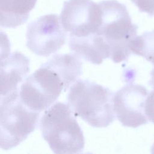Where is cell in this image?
<instances>
[{
	"instance_id": "cell-1",
	"label": "cell",
	"mask_w": 154,
	"mask_h": 154,
	"mask_svg": "<svg viewBox=\"0 0 154 154\" xmlns=\"http://www.w3.org/2000/svg\"><path fill=\"white\" fill-rule=\"evenodd\" d=\"M112 92L88 80L78 79L70 87L67 104L75 117L94 128H105L114 120Z\"/></svg>"
},
{
	"instance_id": "cell-2",
	"label": "cell",
	"mask_w": 154,
	"mask_h": 154,
	"mask_svg": "<svg viewBox=\"0 0 154 154\" xmlns=\"http://www.w3.org/2000/svg\"><path fill=\"white\" fill-rule=\"evenodd\" d=\"M67 103L58 102L46 109L40 122L42 136L55 153H81L83 132Z\"/></svg>"
},
{
	"instance_id": "cell-3",
	"label": "cell",
	"mask_w": 154,
	"mask_h": 154,
	"mask_svg": "<svg viewBox=\"0 0 154 154\" xmlns=\"http://www.w3.org/2000/svg\"><path fill=\"white\" fill-rule=\"evenodd\" d=\"M98 4L102 20L97 34L108 44L109 58L116 63H120L132 54L129 44L137 35L138 26L132 23L123 4L116 0H105Z\"/></svg>"
},
{
	"instance_id": "cell-4",
	"label": "cell",
	"mask_w": 154,
	"mask_h": 154,
	"mask_svg": "<svg viewBox=\"0 0 154 154\" xmlns=\"http://www.w3.org/2000/svg\"><path fill=\"white\" fill-rule=\"evenodd\" d=\"M40 112L21 101L19 90L3 97L0 102V148L11 149L23 141L36 128Z\"/></svg>"
},
{
	"instance_id": "cell-5",
	"label": "cell",
	"mask_w": 154,
	"mask_h": 154,
	"mask_svg": "<svg viewBox=\"0 0 154 154\" xmlns=\"http://www.w3.org/2000/svg\"><path fill=\"white\" fill-rule=\"evenodd\" d=\"M65 90L58 73L46 63L25 78L19 90L23 103L30 109L41 112L49 108Z\"/></svg>"
},
{
	"instance_id": "cell-6",
	"label": "cell",
	"mask_w": 154,
	"mask_h": 154,
	"mask_svg": "<svg viewBox=\"0 0 154 154\" xmlns=\"http://www.w3.org/2000/svg\"><path fill=\"white\" fill-rule=\"evenodd\" d=\"M26 38V46L33 53L48 57L64 45L67 32L63 28L59 16L49 14L38 17L28 25Z\"/></svg>"
},
{
	"instance_id": "cell-7",
	"label": "cell",
	"mask_w": 154,
	"mask_h": 154,
	"mask_svg": "<svg viewBox=\"0 0 154 154\" xmlns=\"http://www.w3.org/2000/svg\"><path fill=\"white\" fill-rule=\"evenodd\" d=\"M69 35L84 37L97 34L101 24V9L91 0H68L64 2L59 17Z\"/></svg>"
},
{
	"instance_id": "cell-8",
	"label": "cell",
	"mask_w": 154,
	"mask_h": 154,
	"mask_svg": "<svg viewBox=\"0 0 154 154\" xmlns=\"http://www.w3.org/2000/svg\"><path fill=\"white\" fill-rule=\"evenodd\" d=\"M148 94L144 86L129 84L113 95L114 112L123 126L135 128L148 123L144 111Z\"/></svg>"
},
{
	"instance_id": "cell-9",
	"label": "cell",
	"mask_w": 154,
	"mask_h": 154,
	"mask_svg": "<svg viewBox=\"0 0 154 154\" xmlns=\"http://www.w3.org/2000/svg\"><path fill=\"white\" fill-rule=\"evenodd\" d=\"M29 60L16 51L0 63V96L3 97L18 91L19 85L29 72Z\"/></svg>"
},
{
	"instance_id": "cell-10",
	"label": "cell",
	"mask_w": 154,
	"mask_h": 154,
	"mask_svg": "<svg viewBox=\"0 0 154 154\" xmlns=\"http://www.w3.org/2000/svg\"><path fill=\"white\" fill-rule=\"evenodd\" d=\"M69 46L79 58L94 64H100L109 58V48L103 37L97 34L84 37L69 35Z\"/></svg>"
},
{
	"instance_id": "cell-11",
	"label": "cell",
	"mask_w": 154,
	"mask_h": 154,
	"mask_svg": "<svg viewBox=\"0 0 154 154\" xmlns=\"http://www.w3.org/2000/svg\"><path fill=\"white\" fill-rule=\"evenodd\" d=\"M37 0H0V26L15 28L28 19Z\"/></svg>"
},
{
	"instance_id": "cell-12",
	"label": "cell",
	"mask_w": 154,
	"mask_h": 154,
	"mask_svg": "<svg viewBox=\"0 0 154 154\" xmlns=\"http://www.w3.org/2000/svg\"><path fill=\"white\" fill-rule=\"evenodd\" d=\"M46 63L58 73L66 91L82 73V61L73 53L55 54Z\"/></svg>"
},
{
	"instance_id": "cell-13",
	"label": "cell",
	"mask_w": 154,
	"mask_h": 154,
	"mask_svg": "<svg viewBox=\"0 0 154 154\" xmlns=\"http://www.w3.org/2000/svg\"><path fill=\"white\" fill-rule=\"evenodd\" d=\"M129 48L132 54L143 57L154 65V29L136 35L131 40Z\"/></svg>"
},
{
	"instance_id": "cell-14",
	"label": "cell",
	"mask_w": 154,
	"mask_h": 154,
	"mask_svg": "<svg viewBox=\"0 0 154 154\" xmlns=\"http://www.w3.org/2000/svg\"><path fill=\"white\" fill-rule=\"evenodd\" d=\"M10 46V42L7 35L0 29V63L9 56Z\"/></svg>"
},
{
	"instance_id": "cell-15",
	"label": "cell",
	"mask_w": 154,
	"mask_h": 154,
	"mask_svg": "<svg viewBox=\"0 0 154 154\" xmlns=\"http://www.w3.org/2000/svg\"><path fill=\"white\" fill-rule=\"evenodd\" d=\"M141 12L154 16V0H131Z\"/></svg>"
},
{
	"instance_id": "cell-16",
	"label": "cell",
	"mask_w": 154,
	"mask_h": 154,
	"mask_svg": "<svg viewBox=\"0 0 154 154\" xmlns=\"http://www.w3.org/2000/svg\"><path fill=\"white\" fill-rule=\"evenodd\" d=\"M144 111L148 120L154 123V88L146 98Z\"/></svg>"
},
{
	"instance_id": "cell-17",
	"label": "cell",
	"mask_w": 154,
	"mask_h": 154,
	"mask_svg": "<svg viewBox=\"0 0 154 154\" xmlns=\"http://www.w3.org/2000/svg\"><path fill=\"white\" fill-rule=\"evenodd\" d=\"M150 76L151 78L149 81V84L152 86L153 88H154V68L152 69V70L150 72Z\"/></svg>"
},
{
	"instance_id": "cell-18",
	"label": "cell",
	"mask_w": 154,
	"mask_h": 154,
	"mask_svg": "<svg viewBox=\"0 0 154 154\" xmlns=\"http://www.w3.org/2000/svg\"><path fill=\"white\" fill-rule=\"evenodd\" d=\"M2 97L0 96V102H1V101L2 100Z\"/></svg>"
}]
</instances>
